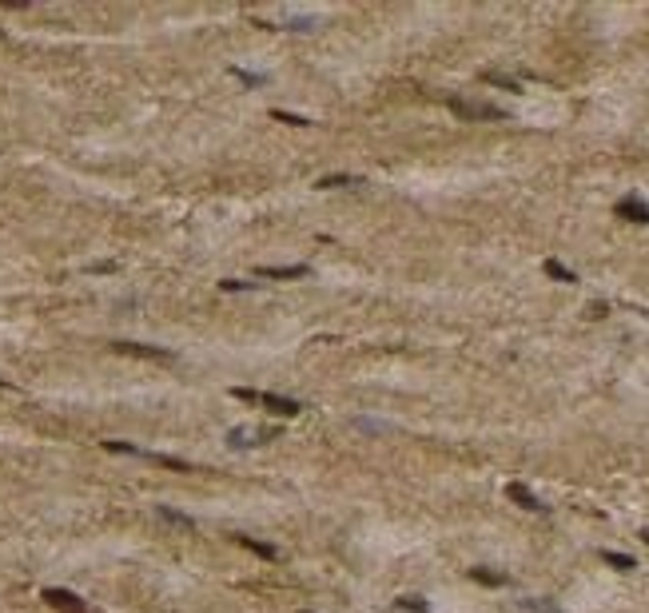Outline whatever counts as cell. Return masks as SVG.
Returning a JSON list of instances; mask_svg holds the SVG:
<instances>
[{"mask_svg": "<svg viewBox=\"0 0 649 613\" xmlns=\"http://www.w3.org/2000/svg\"><path fill=\"white\" fill-rule=\"evenodd\" d=\"M4 386H8V382H4V379H0V391H4Z\"/></svg>", "mask_w": 649, "mask_h": 613, "instance_id": "22", "label": "cell"}, {"mask_svg": "<svg viewBox=\"0 0 649 613\" xmlns=\"http://www.w3.org/2000/svg\"><path fill=\"white\" fill-rule=\"evenodd\" d=\"M367 184V180H363V175H347V172H339V175H323V180H319V191H327V187H363Z\"/></svg>", "mask_w": 649, "mask_h": 613, "instance_id": "9", "label": "cell"}, {"mask_svg": "<svg viewBox=\"0 0 649 613\" xmlns=\"http://www.w3.org/2000/svg\"><path fill=\"white\" fill-rule=\"evenodd\" d=\"M40 598L48 601V605H56V609H64V613H88L84 598H80V593H72V589L48 586V589H40Z\"/></svg>", "mask_w": 649, "mask_h": 613, "instance_id": "3", "label": "cell"}, {"mask_svg": "<svg viewBox=\"0 0 649 613\" xmlns=\"http://www.w3.org/2000/svg\"><path fill=\"white\" fill-rule=\"evenodd\" d=\"M307 271H311L307 263H291V267H259L255 275L259 279H303Z\"/></svg>", "mask_w": 649, "mask_h": 613, "instance_id": "8", "label": "cell"}, {"mask_svg": "<svg viewBox=\"0 0 649 613\" xmlns=\"http://www.w3.org/2000/svg\"><path fill=\"white\" fill-rule=\"evenodd\" d=\"M542 271H546L550 279H558V283H577V275H574L570 267H562L558 259H546V263H542Z\"/></svg>", "mask_w": 649, "mask_h": 613, "instance_id": "14", "label": "cell"}, {"mask_svg": "<svg viewBox=\"0 0 649 613\" xmlns=\"http://www.w3.org/2000/svg\"><path fill=\"white\" fill-rule=\"evenodd\" d=\"M259 442H271V430H251V426L227 430V446H232V450H251Z\"/></svg>", "mask_w": 649, "mask_h": 613, "instance_id": "4", "label": "cell"}, {"mask_svg": "<svg viewBox=\"0 0 649 613\" xmlns=\"http://www.w3.org/2000/svg\"><path fill=\"white\" fill-rule=\"evenodd\" d=\"M470 577H474V581H482V586H510V577L506 574H494V570H486V565H478V570H470Z\"/></svg>", "mask_w": 649, "mask_h": 613, "instance_id": "12", "label": "cell"}, {"mask_svg": "<svg viewBox=\"0 0 649 613\" xmlns=\"http://www.w3.org/2000/svg\"><path fill=\"white\" fill-rule=\"evenodd\" d=\"M232 398H239V403H247V406H267L271 415H279V418L303 415V403H299V398H287V394H267V391H247V386H232Z\"/></svg>", "mask_w": 649, "mask_h": 613, "instance_id": "1", "label": "cell"}, {"mask_svg": "<svg viewBox=\"0 0 649 613\" xmlns=\"http://www.w3.org/2000/svg\"><path fill=\"white\" fill-rule=\"evenodd\" d=\"M601 562L613 565V570H622V574H629V570H637V562L629 558V553H617V550H601Z\"/></svg>", "mask_w": 649, "mask_h": 613, "instance_id": "11", "label": "cell"}, {"mask_svg": "<svg viewBox=\"0 0 649 613\" xmlns=\"http://www.w3.org/2000/svg\"><path fill=\"white\" fill-rule=\"evenodd\" d=\"M518 609L522 613H562L550 598H526V601H518Z\"/></svg>", "mask_w": 649, "mask_h": 613, "instance_id": "13", "label": "cell"}, {"mask_svg": "<svg viewBox=\"0 0 649 613\" xmlns=\"http://www.w3.org/2000/svg\"><path fill=\"white\" fill-rule=\"evenodd\" d=\"M232 76H235V80H243L247 88H263V84H267V76H263V72H247V68H232Z\"/></svg>", "mask_w": 649, "mask_h": 613, "instance_id": "17", "label": "cell"}, {"mask_svg": "<svg viewBox=\"0 0 649 613\" xmlns=\"http://www.w3.org/2000/svg\"><path fill=\"white\" fill-rule=\"evenodd\" d=\"M482 80H486V84H498V88L518 92V80H510V76H502V72H482Z\"/></svg>", "mask_w": 649, "mask_h": 613, "instance_id": "19", "label": "cell"}, {"mask_svg": "<svg viewBox=\"0 0 649 613\" xmlns=\"http://www.w3.org/2000/svg\"><path fill=\"white\" fill-rule=\"evenodd\" d=\"M220 287H223V291H251L255 283H247V279H223Z\"/></svg>", "mask_w": 649, "mask_h": 613, "instance_id": "20", "label": "cell"}, {"mask_svg": "<svg viewBox=\"0 0 649 613\" xmlns=\"http://www.w3.org/2000/svg\"><path fill=\"white\" fill-rule=\"evenodd\" d=\"M641 541H645V546H649V530H641Z\"/></svg>", "mask_w": 649, "mask_h": 613, "instance_id": "21", "label": "cell"}, {"mask_svg": "<svg viewBox=\"0 0 649 613\" xmlns=\"http://www.w3.org/2000/svg\"><path fill=\"white\" fill-rule=\"evenodd\" d=\"M235 541H239V546H243V550L259 553V558H267V562H279V550H275V546H263V541H255V538H247V534H235Z\"/></svg>", "mask_w": 649, "mask_h": 613, "instance_id": "10", "label": "cell"}, {"mask_svg": "<svg viewBox=\"0 0 649 613\" xmlns=\"http://www.w3.org/2000/svg\"><path fill=\"white\" fill-rule=\"evenodd\" d=\"M394 605H399V609H406V613H430V605L418 598V593H406V598H399Z\"/></svg>", "mask_w": 649, "mask_h": 613, "instance_id": "16", "label": "cell"}, {"mask_svg": "<svg viewBox=\"0 0 649 613\" xmlns=\"http://www.w3.org/2000/svg\"><path fill=\"white\" fill-rule=\"evenodd\" d=\"M303 613H307V609H303Z\"/></svg>", "mask_w": 649, "mask_h": 613, "instance_id": "24", "label": "cell"}, {"mask_svg": "<svg viewBox=\"0 0 649 613\" xmlns=\"http://www.w3.org/2000/svg\"><path fill=\"white\" fill-rule=\"evenodd\" d=\"M450 112L462 120H506V112L498 104H482V100H450Z\"/></svg>", "mask_w": 649, "mask_h": 613, "instance_id": "2", "label": "cell"}, {"mask_svg": "<svg viewBox=\"0 0 649 613\" xmlns=\"http://www.w3.org/2000/svg\"><path fill=\"white\" fill-rule=\"evenodd\" d=\"M120 355H140V358H159V363H172V351L163 346H144V343H112Z\"/></svg>", "mask_w": 649, "mask_h": 613, "instance_id": "7", "label": "cell"}, {"mask_svg": "<svg viewBox=\"0 0 649 613\" xmlns=\"http://www.w3.org/2000/svg\"><path fill=\"white\" fill-rule=\"evenodd\" d=\"M156 514L163 518V522H172V526H184V530H192V526H196V522H192L187 514H175L172 506H156Z\"/></svg>", "mask_w": 649, "mask_h": 613, "instance_id": "15", "label": "cell"}, {"mask_svg": "<svg viewBox=\"0 0 649 613\" xmlns=\"http://www.w3.org/2000/svg\"><path fill=\"white\" fill-rule=\"evenodd\" d=\"M617 215L622 220H629V223H645L649 220V208H645V199H637V196H625V199H617Z\"/></svg>", "mask_w": 649, "mask_h": 613, "instance_id": "6", "label": "cell"}, {"mask_svg": "<svg viewBox=\"0 0 649 613\" xmlns=\"http://www.w3.org/2000/svg\"><path fill=\"white\" fill-rule=\"evenodd\" d=\"M645 223H649V220H645Z\"/></svg>", "mask_w": 649, "mask_h": 613, "instance_id": "23", "label": "cell"}, {"mask_svg": "<svg viewBox=\"0 0 649 613\" xmlns=\"http://www.w3.org/2000/svg\"><path fill=\"white\" fill-rule=\"evenodd\" d=\"M506 498L518 502L522 510H530V514H546V510H550V506H542V498L530 490V486H522V482H510V486H506Z\"/></svg>", "mask_w": 649, "mask_h": 613, "instance_id": "5", "label": "cell"}, {"mask_svg": "<svg viewBox=\"0 0 649 613\" xmlns=\"http://www.w3.org/2000/svg\"><path fill=\"white\" fill-rule=\"evenodd\" d=\"M271 120H279V123H291V128H307V116H295V112H283V108H271Z\"/></svg>", "mask_w": 649, "mask_h": 613, "instance_id": "18", "label": "cell"}]
</instances>
